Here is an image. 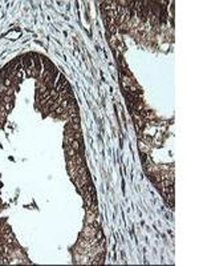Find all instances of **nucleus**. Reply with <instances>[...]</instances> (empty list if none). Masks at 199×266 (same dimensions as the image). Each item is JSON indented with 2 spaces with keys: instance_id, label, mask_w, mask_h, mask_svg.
Returning <instances> with one entry per match:
<instances>
[{
  "instance_id": "f257e3e1",
  "label": "nucleus",
  "mask_w": 199,
  "mask_h": 266,
  "mask_svg": "<svg viewBox=\"0 0 199 266\" xmlns=\"http://www.w3.org/2000/svg\"><path fill=\"white\" fill-rule=\"evenodd\" d=\"M122 85H124L125 89H128V91L131 92V93H134V94L138 93L137 85L134 84L133 80H131L130 77H128V76H124V77H122Z\"/></svg>"
},
{
  "instance_id": "f03ea898",
  "label": "nucleus",
  "mask_w": 199,
  "mask_h": 266,
  "mask_svg": "<svg viewBox=\"0 0 199 266\" xmlns=\"http://www.w3.org/2000/svg\"><path fill=\"white\" fill-rule=\"evenodd\" d=\"M65 153H66V157H75L77 154V152L70 145H65Z\"/></svg>"
},
{
  "instance_id": "7ed1b4c3",
  "label": "nucleus",
  "mask_w": 199,
  "mask_h": 266,
  "mask_svg": "<svg viewBox=\"0 0 199 266\" xmlns=\"http://www.w3.org/2000/svg\"><path fill=\"white\" fill-rule=\"evenodd\" d=\"M66 165H68V168H75L76 165V160L75 157H66Z\"/></svg>"
},
{
  "instance_id": "20e7f679",
  "label": "nucleus",
  "mask_w": 199,
  "mask_h": 266,
  "mask_svg": "<svg viewBox=\"0 0 199 266\" xmlns=\"http://www.w3.org/2000/svg\"><path fill=\"white\" fill-rule=\"evenodd\" d=\"M80 144H81V141H78V140H73V142L70 144V147L73 148V149H75L76 152L78 153V152H80V149H81V145H80Z\"/></svg>"
},
{
  "instance_id": "39448f33",
  "label": "nucleus",
  "mask_w": 199,
  "mask_h": 266,
  "mask_svg": "<svg viewBox=\"0 0 199 266\" xmlns=\"http://www.w3.org/2000/svg\"><path fill=\"white\" fill-rule=\"evenodd\" d=\"M3 84L6 85L7 88H11V87H12V85H13V78H12V77H10V76H8V77H6V78H4V80H3Z\"/></svg>"
},
{
  "instance_id": "423d86ee",
  "label": "nucleus",
  "mask_w": 199,
  "mask_h": 266,
  "mask_svg": "<svg viewBox=\"0 0 199 266\" xmlns=\"http://www.w3.org/2000/svg\"><path fill=\"white\" fill-rule=\"evenodd\" d=\"M75 160H76V165H84V160H82V156L80 153H77L75 156Z\"/></svg>"
},
{
  "instance_id": "0eeeda50",
  "label": "nucleus",
  "mask_w": 199,
  "mask_h": 266,
  "mask_svg": "<svg viewBox=\"0 0 199 266\" xmlns=\"http://www.w3.org/2000/svg\"><path fill=\"white\" fill-rule=\"evenodd\" d=\"M13 101V97L12 96H7V94H3V97H1V103L7 104V103H12Z\"/></svg>"
},
{
  "instance_id": "6e6552de",
  "label": "nucleus",
  "mask_w": 199,
  "mask_h": 266,
  "mask_svg": "<svg viewBox=\"0 0 199 266\" xmlns=\"http://www.w3.org/2000/svg\"><path fill=\"white\" fill-rule=\"evenodd\" d=\"M3 104V106H4V109L7 110V112H11V109H12V103H7V104H4V103H1Z\"/></svg>"
},
{
  "instance_id": "1a4fd4ad",
  "label": "nucleus",
  "mask_w": 199,
  "mask_h": 266,
  "mask_svg": "<svg viewBox=\"0 0 199 266\" xmlns=\"http://www.w3.org/2000/svg\"><path fill=\"white\" fill-rule=\"evenodd\" d=\"M7 91H8V88H7L6 85L3 84V83H0V93H1V94H6Z\"/></svg>"
},
{
  "instance_id": "9d476101",
  "label": "nucleus",
  "mask_w": 199,
  "mask_h": 266,
  "mask_svg": "<svg viewBox=\"0 0 199 266\" xmlns=\"http://www.w3.org/2000/svg\"><path fill=\"white\" fill-rule=\"evenodd\" d=\"M1 97H3V94H1V93H0V101H1Z\"/></svg>"
}]
</instances>
